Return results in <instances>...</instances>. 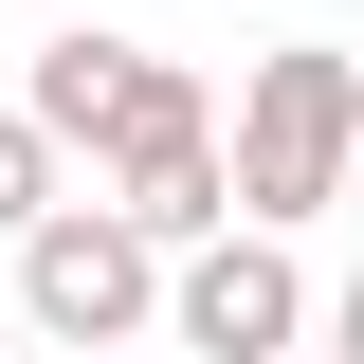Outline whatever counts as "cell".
Wrapping results in <instances>:
<instances>
[{"label":"cell","mask_w":364,"mask_h":364,"mask_svg":"<svg viewBox=\"0 0 364 364\" xmlns=\"http://www.w3.org/2000/svg\"><path fill=\"white\" fill-rule=\"evenodd\" d=\"M328 364H364V273H346V291H328Z\"/></svg>","instance_id":"obj_6"},{"label":"cell","mask_w":364,"mask_h":364,"mask_svg":"<svg viewBox=\"0 0 364 364\" xmlns=\"http://www.w3.org/2000/svg\"><path fill=\"white\" fill-rule=\"evenodd\" d=\"M164 346H200V364H291V346H328V291H310V255L273 219H219L200 255L164 273Z\"/></svg>","instance_id":"obj_4"},{"label":"cell","mask_w":364,"mask_h":364,"mask_svg":"<svg viewBox=\"0 0 364 364\" xmlns=\"http://www.w3.org/2000/svg\"><path fill=\"white\" fill-rule=\"evenodd\" d=\"M164 273L182 255L91 182V200H55V219L18 237V328H37V346H146V328H164Z\"/></svg>","instance_id":"obj_3"},{"label":"cell","mask_w":364,"mask_h":364,"mask_svg":"<svg viewBox=\"0 0 364 364\" xmlns=\"http://www.w3.org/2000/svg\"><path fill=\"white\" fill-rule=\"evenodd\" d=\"M346 219H364V164H346Z\"/></svg>","instance_id":"obj_7"},{"label":"cell","mask_w":364,"mask_h":364,"mask_svg":"<svg viewBox=\"0 0 364 364\" xmlns=\"http://www.w3.org/2000/svg\"><path fill=\"white\" fill-rule=\"evenodd\" d=\"M55 200H73V146H55L37 109H18V91H0V255H18V237H37Z\"/></svg>","instance_id":"obj_5"},{"label":"cell","mask_w":364,"mask_h":364,"mask_svg":"<svg viewBox=\"0 0 364 364\" xmlns=\"http://www.w3.org/2000/svg\"><path fill=\"white\" fill-rule=\"evenodd\" d=\"M73 364H109V346H73Z\"/></svg>","instance_id":"obj_8"},{"label":"cell","mask_w":364,"mask_h":364,"mask_svg":"<svg viewBox=\"0 0 364 364\" xmlns=\"http://www.w3.org/2000/svg\"><path fill=\"white\" fill-rule=\"evenodd\" d=\"M18 109H37L55 146H73L91 182H128L146 146H182V128H219V91L182 73V55H146V37H37V73H18Z\"/></svg>","instance_id":"obj_2"},{"label":"cell","mask_w":364,"mask_h":364,"mask_svg":"<svg viewBox=\"0 0 364 364\" xmlns=\"http://www.w3.org/2000/svg\"><path fill=\"white\" fill-rule=\"evenodd\" d=\"M237 219H273V237H310V219H346V164H364V55H328V37H273L255 73H237Z\"/></svg>","instance_id":"obj_1"}]
</instances>
